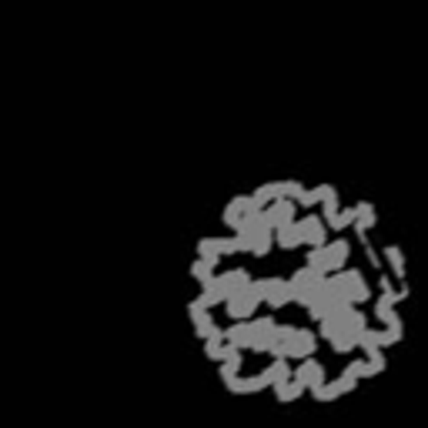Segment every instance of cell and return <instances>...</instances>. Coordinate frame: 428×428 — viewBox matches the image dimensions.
Masks as SVG:
<instances>
[{
    "label": "cell",
    "instance_id": "cell-1",
    "mask_svg": "<svg viewBox=\"0 0 428 428\" xmlns=\"http://www.w3.org/2000/svg\"><path fill=\"white\" fill-rule=\"evenodd\" d=\"M224 305H228V315L234 321H248L251 315H255V308L261 305L258 285H251V281H248V285H241L234 294H228V301H224Z\"/></svg>",
    "mask_w": 428,
    "mask_h": 428
},
{
    "label": "cell",
    "instance_id": "cell-2",
    "mask_svg": "<svg viewBox=\"0 0 428 428\" xmlns=\"http://www.w3.org/2000/svg\"><path fill=\"white\" fill-rule=\"evenodd\" d=\"M315 348H318V338L308 328H291L285 338V358H308L315 355Z\"/></svg>",
    "mask_w": 428,
    "mask_h": 428
},
{
    "label": "cell",
    "instance_id": "cell-3",
    "mask_svg": "<svg viewBox=\"0 0 428 428\" xmlns=\"http://www.w3.org/2000/svg\"><path fill=\"white\" fill-rule=\"evenodd\" d=\"M264 214V221H268V228H281V224H291L294 221V214H298V204L291 198H275L268 208H261Z\"/></svg>",
    "mask_w": 428,
    "mask_h": 428
},
{
    "label": "cell",
    "instance_id": "cell-4",
    "mask_svg": "<svg viewBox=\"0 0 428 428\" xmlns=\"http://www.w3.org/2000/svg\"><path fill=\"white\" fill-rule=\"evenodd\" d=\"M294 231H298L301 245L318 248V245L328 241V231H324V224H321V217H315V214H305L301 221H294Z\"/></svg>",
    "mask_w": 428,
    "mask_h": 428
},
{
    "label": "cell",
    "instance_id": "cell-5",
    "mask_svg": "<svg viewBox=\"0 0 428 428\" xmlns=\"http://www.w3.org/2000/svg\"><path fill=\"white\" fill-rule=\"evenodd\" d=\"M261 301H268V308H285L291 301V291L285 278H268V281H258Z\"/></svg>",
    "mask_w": 428,
    "mask_h": 428
},
{
    "label": "cell",
    "instance_id": "cell-6",
    "mask_svg": "<svg viewBox=\"0 0 428 428\" xmlns=\"http://www.w3.org/2000/svg\"><path fill=\"white\" fill-rule=\"evenodd\" d=\"M291 375H294L298 382L305 385V388H315V385L324 382V365H321V362H315V358L308 355V358H301V365L294 368Z\"/></svg>",
    "mask_w": 428,
    "mask_h": 428
},
{
    "label": "cell",
    "instance_id": "cell-7",
    "mask_svg": "<svg viewBox=\"0 0 428 428\" xmlns=\"http://www.w3.org/2000/svg\"><path fill=\"white\" fill-rule=\"evenodd\" d=\"M324 248V275H331V271H341L345 268V261H348V241H328Z\"/></svg>",
    "mask_w": 428,
    "mask_h": 428
},
{
    "label": "cell",
    "instance_id": "cell-8",
    "mask_svg": "<svg viewBox=\"0 0 428 428\" xmlns=\"http://www.w3.org/2000/svg\"><path fill=\"white\" fill-rule=\"evenodd\" d=\"M228 392H234V395H255V392H261V388H268V382H264V375H251V378H238V375H231L228 382Z\"/></svg>",
    "mask_w": 428,
    "mask_h": 428
},
{
    "label": "cell",
    "instance_id": "cell-9",
    "mask_svg": "<svg viewBox=\"0 0 428 428\" xmlns=\"http://www.w3.org/2000/svg\"><path fill=\"white\" fill-rule=\"evenodd\" d=\"M248 281H251V275H248L245 268H234V271H228V275H217V278H214V285L221 288L224 301H228V294H234V291L241 288V285H248Z\"/></svg>",
    "mask_w": 428,
    "mask_h": 428
},
{
    "label": "cell",
    "instance_id": "cell-10",
    "mask_svg": "<svg viewBox=\"0 0 428 428\" xmlns=\"http://www.w3.org/2000/svg\"><path fill=\"white\" fill-rule=\"evenodd\" d=\"M224 338H228V345H234L238 352H241V348H251V324H248V321H238V324H231L228 331H224Z\"/></svg>",
    "mask_w": 428,
    "mask_h": 428
},
{
    "label": "cell",
    "instance_id": "cell-11",
    "mask_svg": "<svg viewBox=\"0 0 428 428\" xmlns=\"http://www.w3.org/2000/svg\"><path fill=\"white\" fill-rule=\"evenodd\" d=\"M261 375H264V382H268V385H281V382H288V378H291V365H288V358H275L271 365H268L264 371H261Z\"/></svg>",
    "mask_w": 428,
    "mask_h": 428
},
{
    "label": "cell",
    "instance_id": "cell-12",
    "mask_svg": "<svg viewBox=\"0 0 428 428\" xmlns=\"http://www.w3.org/2000/svg\"><path fill=\"white\" fill-rule=\"evenodd\" d=\"M275 392H278V401H281V405H288V401H298V398L305 395V385H301L298 378H294V375H291L288 382L275 385Z\"/></svg>",
    "mask_w": 428,
    "mask_h": 428
},
{
    "label": "cell",
    "instance_id": "cell-13",
    "mask_svg": "<svg viewBox=\"0 0 428 428\" xmlns=\"http://www.w3.org/2000/svg\"><path fill=\"white\" fill-rule=\"evenodd\" d=\"M355 231H368V228H375V224H378V214H375V208H371V204H365V201H362V204H355Z\"/></svg>",
    "mask_w": 428,
    "mask_h": 428
},
{
    "label": "cell",
    "instance_id": "cell-14",
    "mask_svg": "<svg viewBox=\"0 0 428 428\" xmlns=\"http://www.w3.org/2000/svg\"><path fill=\"white\" fill-rule=\"evenodd\" d=\"M275 245L285 248V251H294V248L301 245V238H298V231H294V221H291V224L275 228Z\"/></svg>",
    "mask_w": 428,
    "mask_h": 428
},
{
    "label": "cell",
    "instance_id": "cell-15",
    "mask_svg": "<svg viewBox=\"0 0 428 428\" xmlns=\"http://www.w3.org/2000/svg\"><path fill=\"white\" fill-rule=\"evenodd\" d=\"M385 258H388V268H392V275L401 281V278H405V258H401V251H398L395 245H388V248H385Z\"/></svg>",
    "mask_w": 428,
    "mask_h": 428
},
{
    "label": "cell",
    "instance_id": "cell-16",
    "mask_svg": "<svg viewBox=\"0 0 428 428\" xmlns=\"http://www.w3.org/2000/svg\"><path fill=\"white\" fill-rule=\"evenodd\" d=\"M214 268H217V264H211V261L198 258L194 264H191V275L198 278V281H204V278H211V275H214Z\"/></svg>",
    "mask_w": 428,
    "mask_h": 428
},
{
    "label": "cell",
    "instance_id": "cell-17",
    "mask_svg": "<svg viewBox=\"0 0 428 428\" xmlns=\"http://www.w3.org/2000/svg\"><path fill=\"white\" fill-rule=\"evenodd\" d=\"M198 255H201L204 261H211V264H217V261H221V255L214 251V241H211V238H204V241H198Z\"/></svg>",
    "mask_w": 428,
    "mask_h": 428
},
{
    "label": "cell",
    "instance_id": "cell-18",
    "mask_svg": "<svg viewBox=\"0 0 428 428\" xmlns=\"http://www.w3.org/2000/svg\"><path fill=\"white\" fill-rule=\"evenodd\" d=\"M345 375H352V378H368V368H365V362H352V365L345 368Z\"/></svg>",
    "mask_w": 428,
    "mask_h": 428
}]
</instances>
